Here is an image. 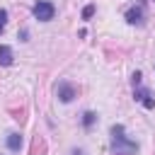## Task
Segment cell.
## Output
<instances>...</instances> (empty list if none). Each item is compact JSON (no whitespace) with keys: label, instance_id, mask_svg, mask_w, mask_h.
Instances as JSON below:
<instances>
[{"label":"cell","instance_id":"6da1fadb","mask_svg":"<svg viewBox=\"0 0 155 155\" xmlns=\"http://www.w3.org/2000/svg\"><path fill=\"white\" fill-rule=\"evenodd\" d=\"M138 150V143L126 136V128L121 124L111 126V153L114 155H133Z\"/></svg>","mask_w":155,"mask_h":155},{"label":"cell","instance_id":"7a4b0ae2","mask_svg":"<svg viewBox=\"0 0 155 155\" xmlns=\"http://www.w3.org/2000/svg\"><path fill=\"white\" fill-rule=\"evenodd\" d=\"M31 15H34L39 22H51L53 15H56V7H53V2H48V0H39V2H34Z\"/></svg>","mask_w":155,"mask_h":155},{"label":"cell","instance_id":"3957f363","mask_svg":"<svg viewBox=\"0 0 155 155\" xmlns=\"http://www.w3.org/2000/svg\"><path fill=\"white\" fill-rule=\"evenodd\" d=\"M56 94H58V99H61L63 104H68V102H73V99H75L78 90H75L70 82H65V80H63V82H58V85H56Z\"/></svg>","mask_w":155,"mask_h":155},{"label":"cell","instance_id":"277c9868","mask_svg":"<svg viewBox=\"0 0 155 155\" xmlns=\"http://www.w3.org/2000/svg\"><path fill=\"white\" fill-rule=\"evenodd\" d=\"M133 99H136V102H140L145 109H153V107H155V99H153L150 90H148V87H143V85H138V87L133 90Z\"/></svg>","mask_w":155,"mask_h":155},{"label":"cell","instance_id":"5b68a950","mask_svg":"<svg viewBox=\"0 0 155 155\" xmlns=\"http://www.w3.org/2000/svg\"><path fill=\"white\" fill-rule=\"evenodd\" d=\"M143 19H145L143 2H138V5H133V7L126 10V22H128V24H143Z\"/></svg>","mask_w":155,"mask_h":155},{"label":"cell","instance_id":"8992f818","mask_svg":"<svg viewBox=\"0 0 155 155\" xmlns=\"http://www.w3.org/2000/svg\"><path fill=\"white\" fill-rule=\"evenodd\" d=\"M12 61H15V53H12V48L10 46H0V65H12Z\"/></svg>","mask_w":155,"mask_h":155},{"label":"cell","instance_id":"52a82bcc","mask_svg":"<svg viewBox=\"0 0 155 155\" xmlns=\"http://www.w3.org/2000/svg\"><path fill=\"white\" fill-rule=\"evenodd\" d=\"M7 148L10 150H19L22 148V136L19 133H10L7 136Z\"/></svg>","mask_w":155,"mask_h":155},{"label":"cell","instance_id":"ba28073f","mask_svg":"<svg viewBox=\"0 0 155 155\" xmlns=\"http://www.w3.org/2000/svg\"><path fill=\"white\" fill-rule=\"evenodd\" d=\"M94 121H97V114H94V111H85V114H82V126H85V128H92Z\"/></svg>","mask_w":155,"mask_h":155},{"label":"cell","instance_id":"9c48e42d","mask_svg":"<svg viewBox=\"0 0 155 155\" xmlns=\"http://www.w3.org/2000/svg\"><path fill=\"white\" fill-rule=\"evenodd\" d=\"M92 15H94V5H87V7L82 10V19H90Z\"/></svg>","mask_w":155,"mask_h":155},{"label":"cell","instance_id":"30bf717a","mask_svg":"<svg viewBox=\"0 0 155 155\" xmlns=\"http://www.w3.org/2000/svg\"><path fill=\"white\" fill-rule=\"evenodd\" d=\"M5 24H7V10H0V34H2Z\"/></svg>","mask_w":155,"mask_h":155},{"label":"cell","instance_id":"8fae6325","mask_svg":"<svg viewBox=\"0 0 155 155\" xmlns=\"http://www.w3.org/2000/svg\"><path fill=\"white\" fill-rule=\"evenodd\" d=\"M131 78H133V87H138V85H140V78H143V75H140V73L136 70V73H133Z\"/></svg>","mask_w":155,"mask_h":155},{"label":"cell","instance_id":"7c38bea8","mask_svg":"<svg viewBox=\"0 0 155 155\" xmlns=\"http://www.w3.org/2000/svg\"><path fill=\"white\" fill-rule=\"evenodd\" d=\"M73 155H82V150H73Z\"/></svg>","mask_w":155,"mask_h":155}]
</instances>
